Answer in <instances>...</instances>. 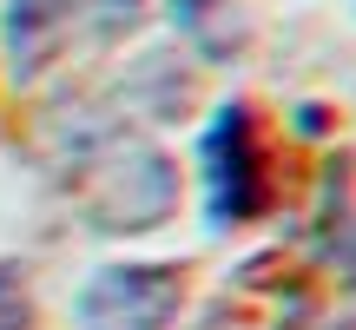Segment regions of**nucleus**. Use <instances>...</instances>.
Returning a JSON list of instances; mask_svg holds the SVG:
<instances>
[{"mask_svg": "<svg viewBox=\"0 0 356 330\" xmlns=\"http://www.w3.org/2000/svg\"><path fill=\"white\" fill-rule=\"evenodd\" d=\"M178 205V165L145 139H113L99 159L79 165V218L99 238H132V231L165 225Z\"/></svg>", "mask_w": 356, "mask_h": 330, "instance_id": "1", "label": "nucleus"}, {"mask_svg": "<svg viewBox=\"0 0 356 330\" xmlns=\"http://www.w3.org/2000/svg\"><path fill=\"white\" fill-rule=\"evenodd\" d=\"M198 165H204V218L218 231L251 225L270 205V146L251 106H218V119L204 126Z\"/></svg>", "mask_w": 356, "mask_h": 330, "instance_id": "2", "label": "nucleus"}, {"mask_svg": "<svg viewBox=\"0 0 356 330\" xmlns=\"http://www.w3.org/2000/svg\"><path fill=\"white\" fill-rule=\"evenodd\" d=\"M185 304V278L172 265H106L79 291V330H172Z\"/></svg>", "mask_w": 356, "mask_h": 330, "instance_id": "3", "label": "nucleus"}, {"mask_svg": "<svg viewBox=\"0 0 356 330\" xmlns=\"http://www.w3.org/2000/svg\"><path fill=\"white\" fill-rule=\"evenodd\" d=\"M132 13L139 0H7V60L13 73H40L73 47L79 20H92V33H126Z\"/></svg>", "mask_w": 356, "mask_h": 330, "instance_id": "4", "label": "nucleus"}, {"mask_svg": "<svg viewBox=\"0 0 356 330\" xmlns=\"http://www.w3.org/2000/svg\"><path fill=\"white\" fill-rule=\"evenodd\" d=\"M172 20L185 26L191 40H204L211 53H225L231 47V26L225 20H238V0H172Z\"/></svg>", "mask_w": 356, "mask_h": 330, "instance_id": "5", "label": "nucleus"}, {"mask_svg": "<svg viewBox=\"0 0 356 330\" xmlns=\"http://www.w3.org/2000/svg\"><path fill=\"white\" fill-rule=\"evenodd\" d=\"M0 330H33V284L7 258H0Z\"/></svg>", "mask_w": 356, "mask_h": 330, "instance_id": "6", "label": "nucleus"}, {"mask_svg": "<svg viewBox=\"0 0 356 330\" xmlns=\"http://www.w3.org/2000/svg\"><path fill=\"white\" fill-rule=\"evenodd\" d=\"M191 330H244L238 317H231V311H204V317L198 324H191Z\"/></svg>", "mask_w": 356, "mask_h": 330, "instance_id": "7", "label": "nucleus"}]
</instances>
